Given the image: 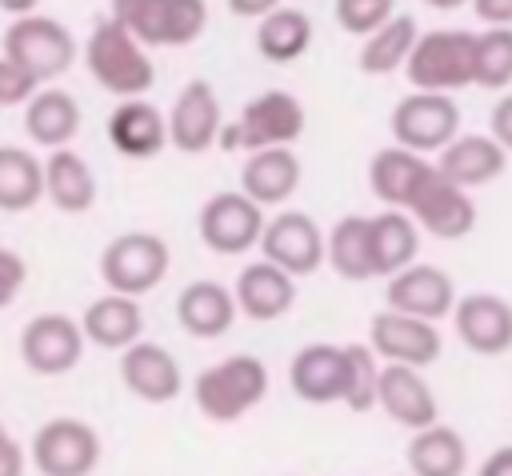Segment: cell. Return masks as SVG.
Returning <instances> with one entry per match:
<instances>
[{"mask_svg": "<svg viewBox=\"0 0 512 476\" xmlns=\"http://www.w3.org/2000/svg\"><path fill=\"white\" fill-rule=\"evenodd\" d=\"M456 284H452V276L444 272V268H436V264H408V268H400V272H392L388 276V284H384V304L388 308H400V312H412V316H424V320H444V316H452V308H456Z\"/></svg>", "mask_w": 512, "mask_h": 476, "instance_id": "obj_15", "label": "cell"}, {"mask_svg": "<svg viewBox=\"0 0 512 476\" xmlns=\"http://www.w3.org/2000/svg\"><path fill=\"white\" fill-rule=\"evenodd\" d=\"M288 384L304 404H344L348 388V348L344 344H304L288 364Z\"/></svg>", "mask_w": 512, "mask_h": 476, "instance_id": "obj_17", "label": "cell"}, {"mask_svg": "<svg viewBox=\"0 0 512 476\" xmlns=\"http://www.w3.org/2000/svg\"><path fill=\"white\" fill-rule=\"evenodd\" d=\"M472 188L456 184L452 176H444L436 164L428 168V176L420 180V188L408 200V212L416 216V224L424 232H432L436 240H460L476 228V200L468 196Z\"/></svg>", "mask_w": 512, "mask_h": 476, "instance_id": "obj_11", "label": "cell"}, {"mask_svg": "<svg viewBox=\"0 0 512 476\" xmlns=\"http://www.w3.org/2000/svg\"><path fill=\"white\" fill-rule=\"evenodd\" d=\"M416 40H420L416 16L396 12V16H392L388 24H380L372 36H364L356 64H360L364 76H392V72H404V64H408Z\"/></svg>", "mask_w": 512, "mask_h": 476, "instance_id": "obj_32", "label": "cell"}, {"mask_svg": "<svg viewBox=\"0 0 512 476\" xmlns=\"http://www.w3.org/2000/svg\"><path fill=\"white\" fill-rule=\"evenodd\" d=\"M36 76L28 68H20L12 56H0V108H16L28 104L36 96Z\"/></svg>", "mask_w": 512, "mask_h": 476, "instance_id": "obj_40", "label": "cell"}, {"mask_svg": "<svg viewBox=\"0 0 512 476\" xmlns=\"http://www.w3.org/2000/svg\"><path fill=\"white\" fill-rule=\"evenodd\" d=\"M84 324L64 312H40L20 328V360L36 376H64L84 356Z\"/></svg>", "mask_w": 512, "mask_h": 476, "instance_id": "obj_10", "label": "cell"}, {"mask_svg": "<svg viewBox=\"0 0 512 476\" xmlns=\"http://www.w3.org/2000/svg\"><path fill=\"white\" fill-rule=\"evenodd\" d=\"M164 4H168V0H112V12H108V16H116L132 36H140L144 44L156 48V40H160V20H164Z\"/></svg>", "mask_w": 512, "mask_h": 476, "instance_id": "obj_39", "label": "cell"}, {"mask_svg": "<svg viewBox=\"0 0 512 476\" xmlns=\"http://www.w3.org/2000/svg\"><path fill=\"white\" fill-rule=\"evenodd\" d=\"M488 128H492V136L512 152V92H504V96L492 104V112H488Z\"/></svg>", "mask_w": 512, "mask_h": 476, "instance_id": "obj_43", "label": "cell"}, {"mask_svg": "<svg viewBox=\"0 0 512 476\" xmlns=\"http://www.w3.org/2000/svg\"><path fill=\"white\" fill-rule=\"evenodd\" d=\"M328 268L340 280H372L376 276V256H372V216L348 212L328 228Z\"/></svg>", "mask_w": 512, "mask_h": 476, "instance_id": "obj_29", "label": "cell"}, {"mask_svg": "<svg viewBox=\"0 0 512 476\" xmlns=\"http://www.w3.org/2000/svg\"><path fill=\"white\" fill-rule=\"evenodd\" d=\"M392 140L416 152H440L444 144H452L460 136V108L452 100V92H428V88H412L388 116Z\"/></svg>", "mask_w": 512, "mask_h": 476, "instance_id": "obj_7", "label": "cell"}, {"mask_svg": "<svg viewBox=\"0 0 512 476\" xmlns=\"http://www.w3.org/2000/svg\"><path fill=\"white\" fill-rule=\"evenodd\" d=\"M260 252L292 276H312L320 264H328V232H320V224L308 212L288 208L264 224Z\"/></svg>", "mask_w": 512, "mask_h": 476, "instance_id": "obj_13", "label": "cell"}, {"mask_svg": "<svg viewBox=\"0 0 512 476\" xmlns=\"http://www.w3.org/2000/svg\"><path fill=\"white\" fill-rule=\"evenodd\" d=\"M208 28V0H168L156 48H184Z\"/></svg>", "mask_w": 512, "mask_h": 476, "instance_id": "obj_37", "label": "cell"}, {"mask_svg": "<svg viewBox=\"0 0 512 476\" xmlns=\"http://www.w3.org/2000/svg\"><path fill=\"white\" fill-rule=\"evenodd\" d=\"M0 8H4L8 16H32V12L40 8V0H0Z\"/></svg>", "mask_w": 512, "mask_h": 476, "instance_id": "obj_47", "label": "cell"}, {"mask_svg": "<svg viewBox=\"0 0 512 476\" xmlns=\"http://www.w3.org/2000/svg\"><path fill=\"white\" fill-rule=\"evenodd\" d=\"M436 168L464 188H484L508 168V148L488 132H460L436 152Z\"/></svg>", "mask_w": 512, "mask_h": 476, "instance_id": "obj_21", "label": "cell"}, {"mask_svg": "<svg viewBox=\"0 0 512 476\" xmlns=\"http://www.w3.org/2000/svg\"><path fill=\"white\" fill-rule=\"evenodd\" d=\"M456 340L476 356H504L512 348V304L496 292H468L452 308Z\"/></svg>", "mask_w": 512, "mask_h": 476, "instance_id": "obj_14", "label": "cell"}, {"mask_svg": "<svg viewBox=\"0 0 512 476\" xmlns=\"http://www.w3.org/2000/svg\"><path fill=\"white\" fill-rule=\"evenodd\" d=\"M4 56H12L20 68H28L36 80H56L72 68L76 60V40L72 32L52 20V16H12L4 32Z\"/></svg>", "mask_w": 512, "mask_h": 476, "instance_id": "obj_6", "label": "cell"}, {"mask_svg": "<svg viewBox=\"0 0 512 476\" xmlns=\"http://www.w3.org/2000/svg\"><path fill=\"white\" fill-rule=\"evenodd\" d=\"M80 324H84L88 344L108 348V352H124L128 344L140 340V332H144V312H140L136 296H124V292H112V288H108V296H96V300L84 308Z\"/></svg>", "mask_w": 512, "mask_h": 476, "instance_id": "obj_26", "label": "cell"}, {"mask_svg": "<svg viewBox=\"0 0 512 476\" xmlns=\"http://www.w3.org/2000/svg\"><path fill=\"white\" fill-rule=\"evenodd\" d=\"M300 156L292 152V144H276V148H260L248 152L244 168H240V188L256 200V204H284L296 188H300Z\"/></svg>", "mask_w": 512, "mask_h": 476, "instance_id": "obj_24", "label": "cell"}, {"mask_svg": "<svg viewBox=\"0 0 512 476\" xmlns=\"http://www.w3.org/2000/svg\"><path fill=\"white\" fill-rule=\"evenodd\" d=\"M428 168H432V160L424 152L404 148V144H388L368 160V188L380 204L408 208V200L420 188V180L428 176Z\"/></svg>", "mask_w": 512, "mask_h": 476, "instance_id": "obj_25", "label": "cell"}, {"mask_svg": "<svg viewBox=\"0 0 512 476\" xmlns=\"http://www.w3.org/2000/svg\"><path fill=\"white\" fill-rule=\"evenodd\" d=\"M380 408L388 412V420H396L400 428L416 432L440 420V404L432 396V384L424 380V368L416 364H388L380 372Z\"/></svg>", "mask_w": 512, "mask_h": 476, "instance_id": "obj_20", "label": "cell"}, {"mask_svg": "<svg viewBox=\"0 0 512 476\" xmlns=\"http://www.w3.org/2000/svg\"><path fill=\"white\" fill-rule=\"evenodd\" d=\"M84 64L92 80L108 96H120V100L144 96L156 84V64L148 56V44L132 36L116 16H104L92 24V36L84 44Z\"/></svg>", "mask_w": 512, "mask_h": 476, "instance_id": "obj_1", "label": "cell"}, {"mask_svg": "<svg viewBox=\"0 0 512 476\" xmlns=\"http://www.w3.org/2000/svg\"><path fill=\"white\" fill-rule=\"evenodd\" d=\"M220 128H224V112H220L216 88L208 80H188L180 88V96L172 100V112H168L172 148L200 156L220 140Z\"/></svg>", "mask_w": 512, "mask_h": 476, "instance_id": "obj_16", "label": "cell"}, {"mask_svg": "<svg viewBox=\"0 0 512 476\" xmlns=\"http://www.w3.org/2000/svg\"><path fill=\"white\" fill-rule=\"evenodd\" d=\"M312 48V16L300 8H272L256 24V52L268 64H292Z\"/></svg>", "mask_w": 512, "mask_h": 476, "instance_id": "obj_33", "label": "cell"}, {"mask_svg": "<svg viewBox=\"0 0 512 476\" xmlns=\"http://www.w3.org/2000/svg\"><path fill=\"white\" fill-rule=\"evenodd\" d=\"M268 396V368L260 356L236 352L220 364H208L192 380V400L204 420L212 424H236Z\"/></svg>", "mask_w": 512, "mask_h": 476, "instance_id": "obj_2", "label": "cell"}, {"mask_svg": "<svg viewBox=\"0 0 512 476\" xmlns=\"http://www.w3.org/2000/svg\"><path fill=\"white\" fill-rule=\"evenodd\" d=\"M40 200L44 164L20 144H0V212H28Z\"/></svg>", "mask_w": 512, "mask_h": 476, "instance_id": "obj_34", "label": "cell"}, {"mask_svg": "<svg viewBox=\"0 0 512 476\" xmlns=\"http://www.w3.org/2000/svg\"><path fill=\"white\" fill-rule=\"evenodd\" d=\"M28 456L44 476H88L100 468V436L88 420L56 416L36 428Z\"/></svg>", "mask_w": 512, "mask_h": 476, "instance_id": "obj_9", "label": "cell"}, {"mask_svg": "<svg viewBox=\"0 0 512 476\" xmlns=\"http://www.w3.org/2000/svg\"><path fill=\"white\" fill-rule=\"evenodd\" d=\"M24 468H28V452L20 448V440L0 420V476H20Z\"/></svg>", "mask_w": 512, "mask_h": 476, "instance_id": "obj_42", "label": "cell"}, {"mask_svg": "<svg viewBox=\"0 0 512 476\" xmlns=\"http://www.w3.org/2000/svg\"><path fill=\"white\" fill-rule=\"evenodd\" d=\"M336 12V24L348 32V36H372L380 24H388L396 16V0H336L332 4Z\"/></svg>", "mask_w": 512, "mask_h": 476, "instance_id": "obj_38", "label": "cell"}, {"mask_svg": "<svg viewBox=\"0 0 512 476\" xmlns=\"http://www.w3.org/2000/svg\"><path fill=\"white\" fill-rule=\"evenodd\" d=\"M264 204H256L244 188L240 192H216L204 208H200V240L208 252L216 256H244L260 244L264 236Z\"/></svg>", "mask_w": 512, "mask_h": 476, "instance_id": "obj_8", "label": "cell"}, {"mask_svg": "<svg viewBox=\"0 0 512 476\" xmlns=\"http://www.w3.org/2000/svg\"><path fill=\"white\" fill-rule=\"evenodd\" d=\"M472 12L484 24H512V0H472Z\"/></svg>", "mask_w": 512, "mask_h": 476, "instance_id": "obj_44", "label": "cell"}, {"mask_svg": "<svg viewBox=\"0 0 512 476\" xmlns=\"http://www.w3.org/2000/svg\"><path fill=\"white\" fill-rule=\"evenodd\" d=\"M428 8H436V12H452V8H464V4H472V0H424Z\"/></svg>", "mask_w": 512, "mask_h": 476, "instance_id": "obj_48", "label": "cell"}, {"mask_svg": "<svg viewBox=\"0 0 512 476\" xmlns=\"http://www.w3.org/2000/svg\"><path fill=\"white\" fill-rule=\"evenodd\" d=\"M108 144L128 160H152L172 144L168 116H160V108L144 96H128L108 116Z\"/></svg>", "mask_w": 512, "mask_h": 476, "instance_id": "obj_19", "label": "cell"}, {"mask_svg": "<svg viewBox=\"0 0 512 476\" xmlns=\"http://www.w3.org/2000/svg\"><path fill=\"white\" fill-rule=\"evenodd\" d=\"M348 348V388H344V408L352 412H372L380 408V372L384 360L372 344H344Z\"/></svg>", "mask_w": 512, "mask_h": 476, "instance_id": "obj_36", "label": "cell"}, {"mask_svg": "<svg viewBox=\"0 0 512 476\" xmlns=\"http://www.w3.org/2000/svg\"><path fill=\"white\" fill-rule=\"evenodd\" d=\"M232 292H236V304H240V312H244L248 320L268 324V320H280V316L296 304V276L284 272L280 264H272V260L264 256L260 264L240 268Z\"/></svg>", "mask_w": 512, "mask_h": 476, "instance_id": "obj_22", "label": "cell"}, {"mask_svg": "<svg viewBox=\"0 0 512 476\" xmlns=\"http://www.w3.org/2000/svg\"><path fill=\"white\" fill-rule=\"evenodd\" d=\"M24 280H28V264H24V256L0 244V308H8V304L20 296Z\"/></svg>", "mask_w": 512, "mask_h": 476, "instance_id": "obj_41", "label": "cell"}, {"mask_svg": "<svg viewBox=\"0 0 512 476\" xmlns=\"http://www.w3.org/2000/svg\"><path fill=\"white\" fill-rule=\"evenodd\" d=\"M404 456H408V472H416V476H460L468 468L464 436L440 420L428 428H416Z\"/></svg>", "mask_w": 512, "mask_h": 476, "instance_id": "obj_31", "label": "cell"}, {"mask_svg": "<svg viewBox=\"0 0 512 476\" xmlns=\"http://www.w3.org/2000/svg\"><path fill=\"white\" fill-rule=\"evenodd\" d=\"M44 196L60 212L80 216V212H88L96 204V172L68 144L64 148H52L48 160H44Z\"/></svg>", "mask_w": 512, "mask_h": 476, "instance_id": "obj_27", "label": "cell"}, {"mask_svg": "<svg viewBox=\"0 0 512 476\" xmlns=\"http://www.w3.org/2000/svg\"><path fill=\"white\" fill-rule=\"evenodd\" d=\"M172 268V252L156 232H120L100 252V280L124 296H148Z\"/></svg>", "mask_w": 512, "mask_h": 476, "instance_id": "obj_5", "label": "cell"}, {"mask_svg": "<svg viewBox=\"0 0 512 476\" xmlns=\"http://www.w3.org/2000/svg\"><path fill=\"white\" fill-rule=\"evenodd\" d=\"M80 120H84L80 104L64 88H40L24 104V132L32 136V144H44L48 152L72 144V136L80 132Z\"/></svg>", "mask_w": 512, "mask_h": 476, "instance_id": "obj_28", "label": "cell"}, {"mask_svg": "<svg viewBox=\"0 0 512 476\" xmlns=\"http://www.w3.org/2000/svg\"><path fill=\"white\" fill-rule=\"evenodd\" d=\"M120 380L144 404H172L184 392V372L164 344L136 340L120 352Z\"/></svg>", "mask_w": 512, "mask_h": 476, "instance_id": "obj_18", "label": "cell"}, {"mask_svg": "<svg viewBox=\"0 0 512 476\" xmlns=\"http://www.w3.org/2000/svg\"><path fill=\"white\" fill-rule=\"evenodd\" d=\"M420 224L408 208H380L372 216V256H376V276H392L400 268H408L420 252Z\"/></svg>", "mask_w": 512, "mask_h": 476, "instance_id": "obj_30", "label": "cell"}, {"mask_svg": "<svg viewBox=\"0 0 512 476\" xmlns=\"http://www.w3.org/2000/svg\"><path fill=\"white\" fill-rule=\"evenodd\" d=\"M368 344L380 352V360L416 364V368L436 364L440 352H444V336H440L436 320H424V316H412V312H400V308H388V304H384V312L372 316Z\"/></svg>", "mask_w": 512, "mask_h": 476, "instance_id": "obj_12", "label": "cell"}, {"mask_svg": "<svg viewBox=\"0 0 512 476\" xmlns=\"http://www.w3.org/2000/svg\"><path fill=\"white\" fill-rule=\"evenodd\" d=\"M476 88H512V24H484L476 32Z\"/></svg>", "mask_w": 512, "mask_h": 476, "instance_id": "obj_35", "label": "cell"}, {"mask_svg": "<svg viewBox=\"0 0 512 476\" xmlns=\"http://www.w3.org/2000/svg\"><path fill=\"white\" fill-rule=\"evenodd\" d=\"M240 304H236V292L224 288L220 280H192L180 288L176 296V320L188 336L196 340H216L232 328Z\"/></svg>", "mask_w": 512, "mask_h": 476, "instance_id": "obj_23", "label": "cell"}, {"mask_svg": "<svg viewBox=\"0 0 512 476\" xmlns=\"http://www.w3.org/2000/svg\"><path fill=\"white\" fill-rule=\"evenodd\" d=\"M304 104L284 92V88H268L260 96H252L240 116L232 124L220 128V148L224 152H260V148H276V144H296L304 136Z\"/></svg>", "mask_w": 512, "mask_h": 476, "instance_id": "obj_3", "label": "cell"}, {"mask_svg": "<svg viewBox=\"0 0 512 476\" xmlns=\"http://www.w3.org/2000/svg\"><path fill=\"white\" fill-rule=\"evenodd\" d=\"M224 4H228V12L240 16V20H260V16H268L272 8H280V0H224Z\"/></svg>", "mask_w": 512, "mask_h": 476, "instance_id": "obj_45", "label": "cell"}, {"mask_svg": "<svg viewBox=\"0 0 512 476\" xmlns=\"http://www.w3.org/2000/svg\"><path fill=\"white\" fill-rule=\"evenodd\" d=\"M404 76L412 88L428 92H460L476 84V36L464 28H432L420 32Z\"/></svg>", "mask_w": 512, "mask_h": 476, "instance_id": "obj_4", "label": "cell"}, {"mask_svg": "<svg viewBox=\"0 0 512 476\" xmlns=\"http://www.w3.org/2000/svg\"><path fill=\"white\" fill-rule=\"evenodd\" d=\"M480 476H512V444H500L496 452L484 456Z\"/></svg>", "mask_w": 512, "mask_h": 476, "instance_id": "obj_46", "label": "cell"}]
</instances>
